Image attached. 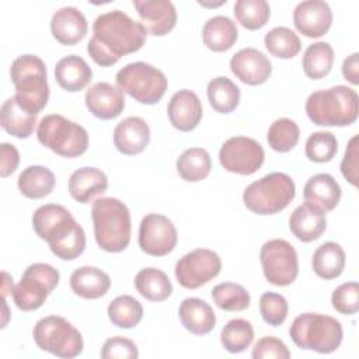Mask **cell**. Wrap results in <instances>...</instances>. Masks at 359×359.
<instances>
[{
  "instance_id": "ac0fdd59",
  "label": "cell",
  "mask_w": 359,
  "mask_h": 359,
  "mask_svg": "<svg viewBox=\"0 0 359 359\" xmlns=\"http://www.w3.org/2000/svg\"><path fill=\"white\" fill-rule=\"evenodd\" d=\"M133 7L150 35L163 36L177 24V10L168 0H133Z\"/></svg>"
},
{
  "instance_id": "f1b7e54d",
  "label": "cell",
  "mask_w": 359,
  "mask_h": 359,
  "mask_svg": "<svg viewBox=\"0 0 359 359\" xmlns=\"http://www.w3.org/2000/svg\"><path fill=\"white\" fill-rule=\"evenodd\" d=\"M111 286V278L97 266H80L70 275L72 290L83 299H98L107 294Z\"/></svg>"
},
{
  "instance_id": "603a6c76",
  "label": "cell",
  "mask_w": 359,
  "mask_h": 359,
  "mask_svg": "<svg viewBox=\"0 0 359 359\" xmlns=\"http://www.w3.org/2000/svg\"><path fill=\"white\" fill-rule=\"evenodd\" d=\"M289 229L300 241L311 243L320 238L327 229L325 213L307 202L299 205L289 217Z\"/></svg>"
},
{
  "instance_id": "6da1fadb",
  "label": "cell",
  "mask_w": 359,
  "mask_h": 359,
  "mask_svg": "<svg viewBox=\"0 0 359 359\" xmlns=\"http://www.w3.org/2000/svg\"><path fill=\"white\" fill-rule=\"evenodd\" d=\"M147 29L121 10L100 14L93 22V36L87 53L102 67L114 66L123 55L137 52L146 41Z\"/></svg>"
},
{
  "instance_id": "277c9868",
  "label": "cell",
  "mask_w": 359,
  "mask_h": 359,
  "mask_svg": "<svg viewBox=\"0 0 359 359\" xmlns=\"http://www.w3.org/2000/svg\"><path fill=\"white\" fill-rule=\"evenodd\" d=\"M306 114L318 126H348L359 115L358 93L348 86L314 91L306 101Z\"/></svg>"
},
{
  "instance_id": "8d00e7d4",
  "label": "cell",
  "mask_w": 359,
  "mask_h": 359,
  "mask_svg": "<svg viewBox=\"0 0 359 359\" xmlns=\"http://www.w3.org/2000/svg\"><path fill=\"white\" fill-rule=\"evenodd\" d=\"M107 311L109 321L119 328H133L143 318V306L129 294L115 297Z\"/></svg>"
},
{
  "instance_id": "ffe728a7",
  "label": "cell",
  "mask_w": 359,
  "mask_h": 359,
  "mask_svg": "<svg viewBox=\"0 0 359 359\" xmlns=\"http://www.w3.org/2000/svg\"><path fill=\"white\" fill-rule=\"evenodd\" d=\"M167 114L175 129L189 132L199 125L203 109L199 97L194 91L184 88L172 94L167 105Z\"/></svg>"
},
{
  "instance_id": "e575fe53",
  "label": "cell",
  "mask_w": 359,
  "mask_h": 359,
  "mask_svg": "<svg viewBox=\"0 0 359 359\" xmlns=\"http://www.w3.org/2000/svg\"><path fill=\"white\" fill-rule=\"evenodd\" d=\"M334 63V49L328 42H314L307 46L303 53L302 66L304 74L311 80H320L325 77Z\"/></svg>"
},
{
  "instance_id": "ee69618b",
  "label": "cell",
  "mask_w": 359,
  "mask_h": 359,
  "mask_svg": "<svg viewBox=\"0 0 359 359\" xmlns=\"http://www.w3.org/2000/svg\"><path fill=\"white\" fill-rule=\"evenodd\" d=\"M287 302L286 299L273 292H265L259 297V313L264 321L272 327H279L287 317Z\"/></svg>"
},
{
  "instance_id": "44dd1931",
  "label": "cell",
  "mask_w": 359,
  "mask_h": 359,
  "mask_svg": "<svg viewBox=\"0 0 359 359\" xmlns=\"http://www.w3.org/2000/svg\"><path fill=\"white\" fill-rule=\"evenodd\" d=\"M88 31L84 14L77 7H62L52 15L50 32L53 38L66 46H72L83 41Z\"/></svg>"
},
{
  "instance_id": "f907efd6",
  "label": "cell",
  "mask_w": 359,
  "mask_h": 359,
  "mask_svg": "<svg viewBox=\"0 0 359 359\" xmlns=\"http://www.w3.org/2000/svg\"><path fill=\"white\" fill-rule=\"evenodd\" d=\"M342 76L346 81L352 83L353 86L359 84V53L358 52L345 57L342 63Z\"/></svg>"
},
{
  "instance_id": "f6af8a7d",
  "label": "cell",
  "mask_w": 359,
  "mask_h": 359,
  "mask_svg": "<svg viewBox=\"0 0 359 359\" xmlns=\"http://www.w3.org/2000/svg\"><path fill=\"white\" fill-rule=\"evenodd\" d=\"M334 310L341 314L351 316L359 310V285L358 282H346L339 285L331 296Z\"/></svg>"
},
{
  "instance_id": "7c38bea8",
  "label": "cell",
  "mask_w": 359,
  "mask_h": 359,
  "mask_svg": "<svg viewBox=\"0 0 359 359\" xmlns=\"http://www.w3.org/2000/svg\"><path fill=\"white\" fill-rule=\"evenodd\" d=\"M259 259L265 279L275 286L293 283L299 273V259L294 247L283 240L266 241L259 251Z\"/></svg>"
},
{
  "instance_id": "d6a6232c",
  "label": "cell",
  "mask_w": 359,
  "mask_h": 359,
  "mask_svg": "<svg viewBox=\"0 0 359 359\" xmlns=\"http://www.w3.org/2000/svg\"><path fill=\"white\" fill-rule=\"evenodd\" d=\"M55 174L43 165H29L18 177L20 192L29 199L48 196L55 187Z\"/></svg>"
},
{
  "instance_id": "d4e9b609",
  "label": "cell",
  "mask_w": 359,
  "mask_h": 359,
  "mask_svg": "<svg viewBox=\"0 0 359 359\" xmlns=\"http://www.w3.org/2000/svg\"><path fill=\"white\" fill-rule=\"evenodd\" d=\"M108 188V178L104 171L95 167H81L69 178V192L80 203L91 202Z\"/></svg>"
},
{
  "instance_id": "60d3db41",
  "label": "cell",
  "mask_w": 359,
  "mask_h": 359,
  "mask_svg": "<svg viewBox=\"0 0 359 359\" xmlns=\"http://www.w3.org/2000/svg\"><path fill=\"white\" fill-rule=\"evenodd\" d=\"M212 299L215 304L226 311H243L248 309L251 297L245 287L233 282H223L213 287Z\"/></svg>"
},
{
  "instance_id": "d590c367",
  "label": "cell",
  "mask_w": 359,
  "mask_h": 359,
  "mask_svg": "<svg viewBox=\"0 0 359 359\" xmlns=\"http://www.w3.org/2000/svg\"><path fill=\"white\" fill-rule=\"evenodd\" d=\"M208 100L212 108L220 114L233 112L240 102V88L224 76L212 79L208 83Z\"/></svg>"
},
{
  "instance_id": "7a4b0ae2",
  "label": "cell",
  "mask_w": 359,
  "mask_h": 359,
  "mask_svg": "<svg viewBox=\"0 0 359 359\" xmlns=\"http://www.w3.org/2000/svg\"><path fill=\"white\" fill-rule=\"evenodd\" d=\"M36 236L49 244L50 251L60 259L72 261L86 248V233L72 213L62 205L46 203L32 215Z\"/></svg>"
},
{
  "instance_id": "f35d334b",
  "label": "cell",
  "mask_w": 359,
  "mask_h": 359,
  "mask_svg": "<svg viewBox=\"0 0 359 359\" xmlns=\"http://www.w3.org/2000/svg\"><path fill=\"white\" fill-rule=\"evenodd\" d=\"M254 339V328L250 321L244 318L230 320L220 332V342L230 353H240L245 351Z\"/></svg>"
},
{
  "instance_id": "836d02e7",
  "label": "cell",
  "mask_w": 359,
  "mask_h": 359,
  "mask_svg": "<svg viewBox=\"0 0 359 359\" xmlns=\"http://www.w3.org/2000/svg\"><path fill=\"white\" fill-rule=\"evenodd\" d=\"M212 168L209 153L202 147H191L182 151L177 160V172L187 182L205 180Z\"/></svg>"
},
{
  "instance_id": "cb8c5ba5",
  "label": "cell",
  "mask_w": 359,
  "mask_h": 359,
  "mask_svg": "<svg viewBox=\"0 0 359 359\" xmlns=\"http://www.w3.org/2000/svg\"><path fill=\"white\" fill-rule=\"evenodd\" d=\"M304 201L324 213L337 208L341 199V187L337 180L325 172L316 174L307 180L303 188Z\"/></svg>"
},
{
  "instance_id": "c3c4849f",
  "label": "cell",
  "mask_w": 359,
  "mask_h": 359,
  "mask_svg": "<svg viewBox=\"0 0 359 359\" xmlns=\"http://www.w3.org/2000/svg\"><path fill=\"white\" fill-rule=\"evenodd\" d=\"M358 167H359V150L358 135H355L346 144L344 158L341 161V172L348 182L358 187Z\"/></svg>"
},
{
  "instance_id": "bcb514c9",
  "label": "cell",
  "mask_w": 359,
  "mask_h": 359,
  "mask_svg": "<svg viewBox=\"0 0 359 359\" xmlns=\"http://www.w3.org/2000/svg\"><path fill=\"white\" fill-rule=\"evenodd\" d=\"M139 356L136 344L125 337L108 338L101 349L102 359H133Z\"/></svg>"
},
{
  "instance_id": "8fae6325",
  "label": "cell",
  "mask_w": 359,
  "mask_h": 359,
  "mask_svg": "<svg viewBox=\"0 0 359 359\" xmlns=\"http://www.w3.org/2000/svg\"><path fill=\"white\" fill-rule=\"evenodd\" d=\"M59 271L45 262L31 264L22 273L21 280L13 289L15 306L22 311L39 309L48 294L57 286Z\"/></svg>"
},
{
  "instance_id": "4316f807",
  "label": "cell",
  "mask_w": 359,
  "mask_h": 359,
  "mask_svg": "<svg viewBox=\"0 0 359 359\" xmlns=\"http://www.w3.org/2000/svg\"><path fill=\"white\" fill-rule=\"evenodd\" d=\"M38 114L24 108L15 97L7 98L0 109L1 128L11 136L27 139L32 135Z\"/></svg>"
},
{
  "instance_id": "5bb4252c",
  "label": "cell",
  "mask_w": 359,
  "mask_h": 359,
  "mask_svg": "<svg viewBox=\"0 0 359 359\" xmlns=\"http://www.w3.org/2000/svg\"><path fill=\"white\" fill-rule=\"evenodd\" d=\"M222 271L220 257L208 248H196L175 264V278L185 289H198L216 278Z\"/></svg>"
},
{
  "instance_id": "ba28073f",
  "label": "cell",
  "mask_w": 359,
  "mask_h": 359,
  "mask_svg": "<svg viewBox=\"0 0 359 359\" xmlns=\"http://www.w3.org/2000/svg\"><path fill=\"white\" fill-rule=\"evenodd\" d=\"M36 136L41 144L67 158L81 156L88 147L87 130L59 114L43 116L38 123Z\"/></svg>"
},
{
  "instance_id": "9a60e30c",
  "label": "cell",
  "mask_w": 359,
  "mask_h": 359,
  "mask_svg": "<svg viewBox=\"0 0 359 359\" xmlns=\"http://www.w3.org/2000/svg\"><path fill=\"white\" fill-rule=\"evenodd\" d=\"M178 234L172 222L158 213L146 215L139 226V247L151 257H164L177 245Z\"/></svg>"
},
{
  "instance_id": "7dc6e473",
  "label": "cell",
  "mask_w": 359,
  "mask_h": 359,
  "mask_svg": "<svg viewBox=\"0 0 359 359\" xmlns=\"http://www.w3.org/2000/svg\"><path fill=\"white\" fill-rule=\"evenodd\" d=\"M251 356L254 359H289L290 352L283 341L276 337H262L258 339L252 348Z\"/></svg>"
},
{
  "instance_id": "f546056e",
  "label": "cell",
  "mask_w": 359,
  "mask_h": 359,
  "mask_svg": "<svg viewBox=\"0 0 359 359\" xmlns=\"http://www.w3.org/2000/svg\"><path fill=\"white\" fill-rule=\"evenodd\" d=\"M203 43L213 52L229 50L238 38L236 22L226 15H215L209 18L202 28Z\"/></svg>"
},
{
  "instance_id": "4dcf8cb0",
  "label": "cell",
  "mask_w": 359,
  "mask_h": 359,
  "mask_svg": "<svg viewBox=\"0 0 359 359\" xmlns=\"http://www.w3.org/2000/svg\"><path fill=\"white\" fill-rule=\"evenodd\" d=\"M311 266L317 276L323 279L338 278L345 268V251L334 241H327L321 244L313 254Z\"/></svg>"
},
{
  "instance_id": "e0dca14e",
  "label": "cell",
  "mask_w": 359,
  "mask_h": 359,
  "mask_svg": "<svg viewBox=\"0 0 359 359\" xmlns=\"http://www.w3.org/2000/svg\"><path fill=\"white\" fill-rule=\"evenodd\" d=\"M230 70L244 84L259 86L269 79L272 65L261 50L244 48L230 59Z\"/></svg>"
},
{
  "instance_id": "1f68e13d",
  "label": "cell",
  "mask_w": 359,
  "mask_h": 359,
  "mask_svg": "<svg viewBox=\"0 0 359 359\" xmlns=\"http://www.w3.org/2000/svg\"><path fill=\"white\" fill-rule=\"evenodd\" d=\"M135 287L146 300L164 302L172 293V283L165 272L157 268H143L135 276Z\"/></svg>"
},
{
  "instance_id": "5b68a950",
  "label": "cell",
  "mask_w": 359,
  "mask_h": 359,
  "mask_svg": "<svg viewBox=\"0 0 359 359\" xmlns=\"http://www.w3.org/2000/svg\"><path fill=\"white\" fill-rule=\"evenodd\" d=\"M10 77L17 101L31 112L39 114L49 100L48 73L43 60L35 55H21L13 60Z\"/></svg>"
},
{
  "instance_id": "7bdbcfd3",
  "label": "cell",
  "mask_w": 359,
  "mask_h": 359,
  "mask_svg": "<svg viewBox=\"0 0 359 359\" xmlns=\"http://www.w3.org/2000/svg\"><path fill=\"white\" fill-rule=\"evenodd\" d=\"M304 151L310 161L328 163L335 157L338 151L337 137L331 132H314L307 137Z\"/></svg>"
},
{
  "instance_id": "ab89813d",
  "label": "cell",
  "mask_w": 359,
  "mask_h": 359,
  "mask_svg": "<svg viewBox=\"0 0 359 359\" xmlns=\"http://www.w3.org/2000/svg\"><path fill=\"white\" fill-rule=\"evenodd\" d=\"M237 22L251 31L262 28L271 15V7L265 0H238L233 7Z\"/></svg>"
},
{
  "instance_id": "7402d4cb",
  "label": "cell",
  "mask_w": 359,
  "mask_h": 359,
  "mask_svg": "<svg viewBox=\"0 0 359 359\" xmlns=\"http://www.w3.org/2000/svg\"><path fill=\"white\" fill-rule=\"evenodd\" d=\"M150 142V128L140 116H128L114 129V146L125 156L142 153Z\"/></svg>"
},
{
  "instance_id": "d6986e66",
  "label": "cell",
  "mask_w": 359,
  "mask_h": 359,
  "mask_svg": "<svg viewBox=\"0 0 359 359\" xmlns=\"http://www.w3.org/2000/svg\"><path fill=\"white\" fill-rule=\"evenodd\" d=\"M86 107L98 119H114L125 108V97L119 87L98 81L86 91Z\"/></svg>"
},
{
  "instance_id": "8992f818",
  "label": "cell",
  "mask_w": 359,
  "mask_h": 359,
  "mask_svg": "<svg viewBox=\"0 0 359 359\" xmlns=\"http://www.w3.org/2000/svg\"><path fill=\"white\" fill-rule=\"evenodd\" d=\"M289 335L300 349L331 353L339 348L344 331L341 323L331 316L303 313L293 320Z\"/></svg>"
},
{
  "instance_id": "4fadbf2b",
  "label": "cell",
  "mask_w": 359,
  "mask_h": 359,
  "mask_svg": "<svg viewBox=\"0 0 359 359\" xmlns=\"http://www.w3.org/2000/svg\"><path fill=\"white\" fill-rule=\"evenodd\" d=\"M265 160L262 146L251 137L234 136L227 139L219 151L222 167L234 174L251 175L257 172Z\"/></svg>"
},
{
  "instance_id": "681fc988",
  "label": "cell",
  "mask_w": 359,
  "mask_h": 359,
  "mask_svg": "<svg viewBox=\"0 0 359 359\" xmlns=\"http://www.w3.org/2000/svg\"><path fill=\"white\" fill-rule=\"evenodd\" d=\"M20 163V153L10 143L0 144V175L3 178L11 175Z\"/></svg>"
},
{
  "instance_id": "b9f144b4",
  "label": "cell",
  "mask_w": 359,
  "mask_h": 359,
  "mask_svg": "<svg viewBox=\"0 0 359 359\" xmlns=\"http://www.w3.org/2000/svg\"><path fill=\"white\" fill-rule=\"evenodd\" d=\"M300 129L297 123L289 118H278L268 129L266 140L272 150L279 153L290 151L299 142Z\"/></svg>"
},
{
  "instance_id": "74e56055",
  "label": "cell",
  "mask_w": 359,
  "mask_h": 359,
  "mask_svg": "<svg viewBox=\"0 0 359 359\" xmlns=\"http://www.w3.org/2000/svg\"><path fill=\"white\" fill-rule=\"evenodd\" d=\"M264 43L266 50L279 59H292L302 49L299 35L287 27H275L268 31L265 34Z\"/></svg>"
},
{
  "instance_id": "484cf974",
  "label": "cell",
  "mask_w": 359,
  "mask_h": 359,
  "mask_svg": "<svg viewBox=\"0 0 359 359\" xmlns=\"http://www.w3.org/2000/svg\"><path fill=\"white\" fill-rule=\"evenodd\" d=\"M178 316L182 325L195 335L209 334L216 325L213 309L202 299L187 297L181 302Z\"/></svg>"
},
{
  "instance_id": "30bf717a",
  "label": "cell",
  "mask_w": 359,
  "mask_h": 359,
  "mask_svg": "<svg viewBox=\"0 0 359 359\" xmlns=\"http://www.w3.org/2000/svg\"><path fill=\"white\" fill-rule=\"evenodd\" d=\"M32 337L38 348L59 358H76L84 348L80 331L60 316H48L38 320Z\"/></svg>"
},
{
  "instance_id": "52a82bcc",
  "label": "cell",
  "mask_w": 359,
  "mask_h": 359,
  "mask_svg": "<svg viewBox=\"0 0 359 359\" xmlns=\"http://www.w3.org/2000/svg\"><path fill=\"white\" fill-rule=\"evenodd\" d=\"M294 195L296 187L287 174L271 172L244 189L243 202L252 213L275 215L287 208Z\"/></svg>"
},
{
  "instance_id": "9c48e42d",
  "label": "cell",
  "mask_w": 359,
  "mask_h": 359,
  "mask_svg": "<svg viewBox=\"0 0 359 359\" xmlns=\"http://www.w3.org/2000/svg\"><path fill=\"white\" fill-rule=\"evenodd\" d=\"M115 80L122 93L146 105L158 102L167 91L165 74L146 62L126 65L116 73Z\"/></svg>"
},
{
  "instance_id": "83f0119b",
  "label": "cell",
  "mask_w": 359,
  "mask_h": 359,
  "mask_svg": "<svg viewBox=\"0 0 359 359\" xmlns=\"http://www.w3.org/2000/svg\"><path fill=\"white\" fill-rule=\"evenodd\" d=\"M91 67L77 55L65 56L55 66V79L57 84L70 93L81 91L91 81Z\"/></svg>"
},
{
  "instance_id": "3957f363",
  "label": "cell",
  "mask_w": 359,
  "mask_h": 359,
  "mask_svg": "<svg viewBox=\"0 0 359 359\" xmlns=\"http://www.w3.org/2000/svg\"><path fill=\"white\" fill-rule=\"evenodd\" d=\"M94 237L98 247L107 252H121L130 241V212L116 198H98L91 206Z\"/></svg>"
},
{
  "instance_id": "816d5d0a",
  "label": "cell",
  "mask_w": 359,
  "mask_h": 359,
  "mask_svg": "<svg viewBox=\"0 0 359 359\" xmlns=\"http://www.w3.org/2000/svg\"><path fill=\"white\" fill-rule=\"evenodd\" d=\"M1 275H3V287H1V294H3V299H6L7 293H8V292H11V290H8V287L14 289V286H13V279L10 278V275H8L7 272H3Z\"/></svg>"
},
{
  "instance_id": "2e32d148",
  "label": "cell",
  "mask_w": 359,
  "mask_h": 359,
  "mask_svg": "<svg viewBox=\"0 0 359 359\" xmlns=\"http://www.w3.org/2000/svg\"><path fill=\"white\" fill-rule=\"evenodd\" d=\"M293 24L304 36L320 38L331 28L332 11L323 0L300 1L293 11Z\"/></svg>"
}]
</instances>
